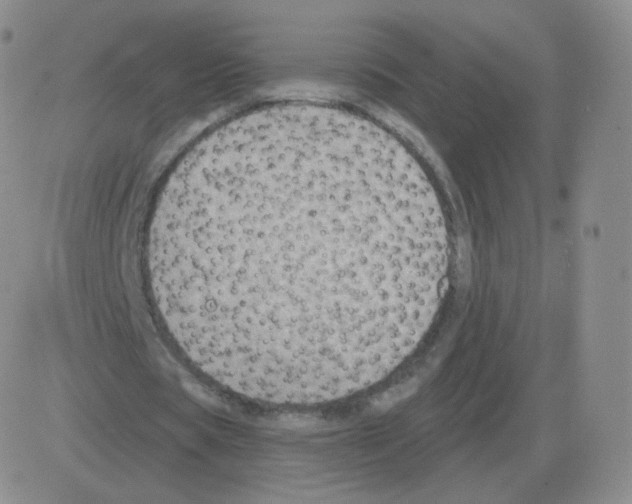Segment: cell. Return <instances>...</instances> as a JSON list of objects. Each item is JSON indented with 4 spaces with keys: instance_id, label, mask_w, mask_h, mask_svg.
I'll list each match as a JSON object with an SVG mask.
<instances>
[{
    "instance_id": "1",
    "label": "cell",
    "mask_w": 632,
    "mask_h": 504,
    "mask_svg": "<svg viewBox=\"0 0 632 504\" xmlns=\"http://www.w3.org/2000/svg\"><path fill=\"white\" fill-rule=\"evenodd\" d=\"M189 297L227 374L301 387L353 377L399 345L409 318L401 211L329 180L229 200L199 217Z\"/></svg>"
}]
</instances>
